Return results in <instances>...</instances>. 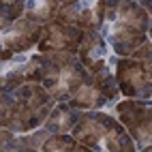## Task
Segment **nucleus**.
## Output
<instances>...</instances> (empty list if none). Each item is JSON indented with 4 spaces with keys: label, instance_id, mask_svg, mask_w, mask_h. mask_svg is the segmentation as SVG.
Returning <instances> with one entry per match:
<instances>
[{
    "label": "nucleus",
    "instance_id": "f257e3e1",
    "mask_svg": "<svg viewBox=\"0 0 152 152\" xmlns=\"http://www.w3.org/2000/svg\"><path fill=\"white\" fill-rule=\"evenodd\" d=\"M116 66H118L116 77L126 96H148L150 94V86H146V84H152L150 64L133 60V58H122V60H118Z\"/></svg>",
    "mask_w": 152,
    "mask_h": 152
},
{
    "label": "nucleus",
    "instance_id": "f03ea898",
    "mask_svg": "<svg viewBox=\"0 0 152 152\" xmlns=\"http://www.w3.org/2000/svg\"><path fill=\"white\" fill-rule=\"evenodd\" d=\"M118 19H120V24L131 26V28L139 30V32H146V28L150 26L148 13L141 9V4H120L118 7Z\"/></svg>",
    "mask_w": 152,
    "mask_h": 152
},
{
    "label": "nucleus",
    "instance_id": "7ed1b4c3",
    "mask_svg": "<svg viewBox=\"0 0 152 152\" xmlns=\"http://www.w3.org/2000/svg\"><path fill=\"white\" fill-rule=\"evenodd\" d=\"M30 9L28 13V19L32 24H39V22H49L52 17H56V9L60 7L58 2H28L26 4Z\"/></svg>",
    "mask_w": 152,
    "mask_h": 152
},
{
    "label": "nucleus",
    "instance_id": "20e7f679",
    "mask_svg": "<svg viewBox=\"0 0 152 152\" xmlns=\"http://www.w3.org/2000/svg\"><path fill=\"white\" fill-rule=\"evenodd\" d=\"M75 148V139L71 135H52L47 141H43V152H71Z\"/></svg>",
    "mask_w": 152,
    "mask_h": 152
},
{
    "label": "nucleus",
    "instance_id": "39448f33",
    "mask_svg": "<svg viewBox=\"0 0 152 152\" xmlns=\"http://www.w3.org/2000/svg\"><path fill=\"white\" fill-rule=\"evenodd\" d=\"M24 2H17V4H11V2H4L2 4V13H4V17H2V24L7 26L9 22H15V19L22 15V11H24Z\"/></svg>",
    "mask_w": 152,
    "mask_h": 152
},
{
    "label": "nucleus",
    "instance_id": "423d86ee",
    "mask_svg": "<svg viewBox=\"0 0 152 152\" xmlns=\"http://www.w3.org/2000/svg\"><path fill=\"white\" fill-rule=\"evenodd\" d=\"M131 56H133V60H139V62L152 60V43H148V41H146L141 47H137V49H135V52L131 54Z\"/></svg>",
    "mask_w": 152,
    "mask_h": 152
},
{
    "label": "nucleus",
    "instance_id": "0eeeda50",
    "mask_svg": "<svg viewBox=\"0 0 152 152\" xmlns=\"http://www.w3.org/2000/svg\"><path fill=\"white\" fill-rule=\"evenodd\" d=\"M71 152H90V150H88V148H84V146H75Z\"/></svg>",
    "mask_w": 152,
    "mask_h": 152
},
{
    "label": "nucleus",
    "instance_id": "6e6552de",
    "mask_svg": "<svg viewBox=\"0 0 152 152\" xmlns=\"http://www.w3.org/2000/svg\"><path fill=\"white\" fill-rule=\"evenodd\" d=\"M11 49H4V52H2V60H9V58H11Z\"/></svg>",
    "mask_w": 152,
    "mask_h": 152
},
{
    "label": "nucleus",
    "instance_id": "1a4fd4ad",
    "mask_svg": "<svg viewBox=\"0 0 152 152\" xmlns=\"http://www.w3.org/2000/svg\"><path fill=\"white\" fill-rule=\"evenodd\" d=\"M13 60H15V62H24V60H26V56H15Z\"/></svg>",
    "mask_w": 152,
    "mask_h": 152
},
{
    "label": "nucleus",
    "instance_id": "9d476101",
    "mask_svg": "<svg viewBox=\"0 0 152 152\" xmlns=\"http://www.w3.org/2000/svg\"><path fill=\"white\" fill-rule=\"evenodd\" d=\"M148 32H150V37H152V19H150V26H148Z\"/></svg>",
    "mask_w": 152,
    "mask_h": 152
}]
</instances>
